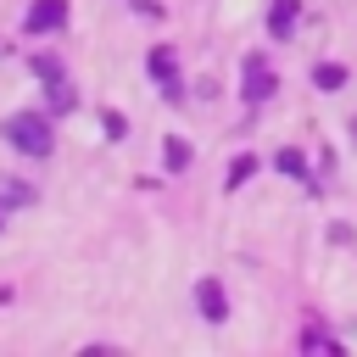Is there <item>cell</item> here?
Masks as SVG:
<instances>
[{
	"mask_svg": "<svg viewBox=\"0 0 357 357\" xmlns=\"http://www.w3.org/2000/svg\"><path fill=\"white\" fill-rule=\"evenodd\" d=\"M273 167H279V173H284V178H301V184H307V190H318V173H312V167H307V156H301V151H290V145H284V151H279V156H273Z\"/></svg>",
	"mask_w": 357,
	"mask_h": 357,
	"instance_id": "obj_6",
	"label": "cell"
},
{
	"mask_svg": "<svg viewBox=\"0 0 357 357\" xmlns=\"http://www.w3.org/2000/svg\"><path fill=\"white\" fill-rule=\"evenodd\" d=\"M22 28H28V33H56V28H67V0H33L28 17H22Z\"/></svg>",
	"mask_w": 357,
	"mask_h": 357,
	"instance_id": "obj_3",
	"label": "cell"
},
{
	"mask_svg": "<svg viewBox=\"0 0 357 357\" xmlns=\"http://www.w3.org/2000/svg\"><path fill=\"white\" fill-rule=\"evenodd\" d=\"M45 89H50V112H73V106H78V89H73L67 78H50Z\"/></svg>",
	"mask_w": 357,
	"mask_h": 357,
	"instance_id": "obj_10",
	"label": "cell"
},
{
	"mask_svg": "<svg viewBox=\"0 0 357 357\" xmlns=\"http://www.w3.org/2000/svg\"><path fill=\"white\" fill-rule=\"evenodd\" d=\"M162 162H167V173H184V167H190V145H184L178 134H167V139H162Z\"/></svg>",
	"mask_w": 357,
	"mask_h": 357,
	"instance_id": "obj_9",
	"label": "cell"
},
{
	"mask_svg": "<svg viewBox=\"0 0 357 357\" xmlns=\"http://www.w3.org/2000/svg\"><path fill=\"white\" fill-rule=\"evenodd\" d=\"M28 201H33V184H17V178L0 184V206H28Z\"/></svg>",
	"mask_w": 357,
	"mask_h": 357,
	"instance_id": "obj_11",
	"label": "cell"
},
{
	"mask_svg": "<svg viewBox=\"0 0 357 357\" xmlns=\"http://www.w3.org/2000/svg\"><path fill=\"white\" fill-rule=\"evenodd\" d=\"M296 22H301V6H296V0H273V6H268V33H273V39H290Z\"/></svg>",
	"mask_w": 357,
	"mask_h": 357,
	"instance_id": "obj_7",
	"label": "cell"
},
{
	"mask_svg": "<svg viewBox=\"0 0 357 357\" xmlns=\"http://www.w3.org/2000/svg\"><path fill=\"white\" fill-rule=\"evenodd\" d=\"M273 89H279V78H273V67H268V56H262V50H251V56L240 61V95H245V100L257 106V100H268Z\"/></svg>",
	"mask_w": 357,
	"mask_h": 357,
	"instance_id": "obj_2",
	"label": "cell"
},
{
	"mask_svg": "<svg viewBox=\"0 0 357 357\" xmlns=\"http://www.w3.org/2000/svg\"><path fill=\"white\" fill-rule=\"evenodd\" d=\"M145 73H151V78H162V95H167V100H178V95H184V89H178V61H173V50H167V45H156V50L145 56Z\"/></svg>",
	"mask_w": 357,
	"mask_h": 357,
	"instance_id": "obj_4",
	"label": "cell"
},
{
	"mask_svg": "<svg viewBox=\"0 0 357 357\" xmlns=\"http://www.w3.org/2000/svg\"><path fill=\"white\" fill-rule=\"evenodd\" d=\"M312 84L335 95V89H346V67H340V61H318V67H312Z\"/></svg>",
	"mask_w": 357,
	"mask_h": 357,
	"instance_id": "obj_8",
	"label": "cell"
},
{
	"mask_svg": "<svg viewBox=\"0 0 357 357\" xmlns=\"http://www.w3.org/2000/svg\"><path fill=\"white\" fill-rule=\"evenodd\" d=\"M6 139H11L22 156H50V151H56L50 117H39V112H11V117H6Z\"/></svg>",
	"mask_w": 357,
	"mask_h": 357,
	"instance_id": "obj_1",
	"label": "cell"
},
{
	"mask_svg": "<svg viewBox=\"0 0 357 357\" xmlns=\"http://www.w3.org/2000/svg\"><path fill=\"white\" fill-rule=\"evenodd\" d=\"M251 173H257V156H251V151H245V156H234V162H229V190H240Z\"/></svg>",
	"mask_w": 357,
	"mask_h": 357,
	"instance_id": "obj_12",
	"label": "cell"
},
{
	"mask_svg": "<svg viewBox=\"0 0 357 357\" xmlns=\"http://www.w3.org/2000/svg\"><path fill=\"white\" fill-rule=\"evenodd\" d=\"M195 307H201L206 324H223V318H229V296H223V284H218V279H201V284H195Z\"/></svg>",
	"mask_w": 357,
	"mask_h": 357,
	"instance_id": "obj_5",
	"label": "cell"
},
{
	"mask_svg": "<svg viewBox=\"0 0 357 357\" xmlns=\"http://www.w3.org/2000/svg\"><path fill=\"white\" fill-rule=\"evenodd\" d=\"M28 67H33V73H39V78H45V84H50V78H67V73H61V61H56V56H33V61H28Z\"/></svg>",
	"mask_w": 357,
	"mask_h": 357,
	"instance_id": "obj_13",
	"label": "cell"
},
{
	"mask_svg": "<svg viewBox=\"0 0 357 357\" xmlns=\"http://www.w3.org/2000/svg\"><path fill=\"white\" fill-rule=\"evenodd\" d=\"M100 128H106V134H112V139H123V134H128V117H123V112H112V106H106V112H100Z\"/></svg>",
	"mask_w": 357,
	"mask_h": 357,
	"instance_id": "obj_14",
	"label": "cell"
}]
</instances>
